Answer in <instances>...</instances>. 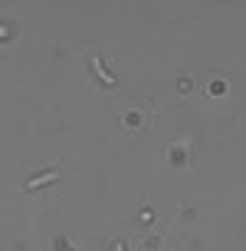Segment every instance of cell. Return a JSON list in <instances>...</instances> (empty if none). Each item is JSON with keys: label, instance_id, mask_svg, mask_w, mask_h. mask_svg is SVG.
Returning a JSON list of instances; mask_svg holds the SVG:
<instances>
[{"label": "cell", "instance_id": "cell-1", "mask_svg": "<svg viewBox=\"0 0 246 251\" xmlns=\"http://www.w3.org/2000/svg\"><path fill=\"white\" fill-rule=\"evenodd\" d=\"M59 177V173L57 170H49V173H45V175H40V177H32L30 182H27V190H35V187H40V185H47V182H52V180H57Z\"/></svg>", "mask_w": 246, "mask_h": 251}, {"label": "cell", "instance_id": "cell-2", "mask_svg": "<svg viewBox=\"0 0 246 251\" xmlns=\"http://www.w3.org/2000/svg\"><path fill=\"white\" fill-rule=\"evenodd\" d=\"M91 64H94L96 74H98V76L103 79V84H108V86H113V84H116V79H113V76H111V74H108V72L103 69V64H101V59H98V57H94V59H91Z\"/></svg>", "mask_w": 246, "mask_h": 251}]
</instances>
